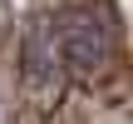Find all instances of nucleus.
Returning a JSON list of instances; mask_svg holds the SVG:
<instances>
[{
    "mask_svg": "<svg viewBox=\"0 0 133 124\" xmlns=\"http://www.w3.org/2000/svg\"><path fill=\"white\" fill-rule=\"evenodd\" d=\"M49 30H54L59 65H64L69 80H84V75L104 70L109 55H114V25L99 10H69V15L49 20Z\"/></svg>",
    "mask_w": 133,
    "mask_h": 124,
    "instance_id": "nucleus-1",
    "label": "nucleus"
}]
</instances>
